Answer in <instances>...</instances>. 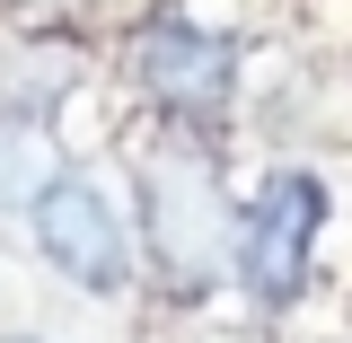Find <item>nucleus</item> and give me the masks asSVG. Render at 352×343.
<instances>
[{
	"label": "nucleus",
	"instance_id": "f257e3e1",
	"mask_svg": "<svg viewBox=\"0 0 352 343\" xmlns=\"http://www.w3.org/2000/svg\"><path fill=\"white\" fill-rule=\"evenodd\" d=\"M132 212H141V256L168 300H212V282L238 264V212L220 194V168L194 141H159L132 176Z\"/></svg>",
	"mask_w": 352,
	"mask_h": 343
},
{
	"label": "nucleus",
	"instance_id": "f03ea898",
	"mask_svg": "<svg viewBox=\"0 0 352 343\" xmlns=\"http://www.w3.org/2000/svg\"><path fill=\"white\" fill-rule=\"evenodd\" d=\"M124 80L141 88V106H159L168 124L212 132L238 97V44L194 27V18H150L141 36L124 44Z\"/></svg>",
	"mask_w": 352,
	"mask_h": 343
},
{
	"label": "nucleus",
	"instance_id": "7ed1b4c3",
	"mask_svg": "<svg viewBox=\"0 0 352 343\" xmlns=\"http://www.w3.org/2000/svg\"><path fill=\"white\" fill-rule=\"evenodd\" d=\"M326 229V185L308 168H282L256 203L238 212V282L256 308H291L308 291V256Z\"/></svg>",
	"mask_w": 352,
	"mask_h": 343
},
{
	"label": "nucleus",
	"instance_id": "20e7f679",
	"mask_svg": "<svg viewBox=\"0 0 352 343\" xmlns=\"http://www.w3.org/2000/svg\"><path fill=\"white\" fill-rule=\"evenodd\" d=\"M27 220H36V247H44V264H53L62 282H80V291H124L132 229H124V212H115L88 176H53Z\"/></svg>",
	"mask_w": 352,
	"mask_h": 343
},
{
	"label": "nucleus",
	"instance_id": "39448f33",
	"mask_svg": "<svg viewBox=\"0 0 352 343\" xmlns=\"http://www.w3.org/2000/svg\"><path fill=\"white\" fill-rule=\"evenodd\" d=\"M53 176H62L53 115H36V106H0V212H36Z\"/></svg>",
	"mask_w": 352,
	"mask_h": 343
},
{
	"label": "nucleus",
	"instance_id": "423d86ee",
	"mask_svg": "<svg viewBox=\"0 0 352 343\" xmlns=\"http://www.w3.org/2000/svg\"><path fill=\"white\" fill-rule=\"evenodd\" d=\"M9 9H71V0H9Z\"/></svg>",
	"mask_w": 352,
	"mask_h": 343
},
{
	"label": "nucleus",
	"instance_id": "0eeeda50",
	"mask_svg": "<svg viewBox=\"0 0 352 343\" xmlns=\"http://www.w3.org/2000/svg\"><path fill=\"white\" fill-rule=\"evenodd\" d=\"M0 343H36V335H0Z\"/></svg>",
	"mask_w": 352,
	"mask_h": 343
}]
</instances>
